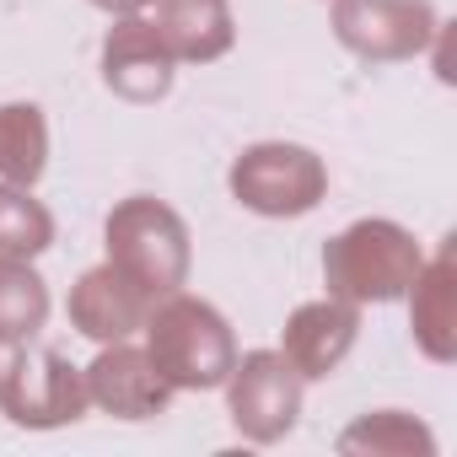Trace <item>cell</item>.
I'll list each match as a JSON object with an SVG mask.
<instances>
[{"mask_svg": "<svg viewBox=\"0 0 457 457\" xmlns=\"http://www.w3.org/2000/svg\"><path fill=\"white\" fill-rule=\"evenodd\" d=\"M145 355L151 366L167 377L172 393H210L232 377L237 366V339H232V323H226L210 302L199 296H162L145 318Z\"/></svg>", "mask_w": 457, "mask_h": 457, "instance_id": "obj_1", "label": "cell"}, {"mask_svg": "<svg viewBox=\"0 0 457 457\" xmlns=\"http://www.w3.org/2000/svg\"><path fill=\"white\" fill-rule=\"evenodd\" d=\"M420 264H425V253H420L414 232H403L398 220H355L323 248L328 296H339L350 307L398 302L414 286Z\"/></svg>", "mask_w": 457, "mask_h": 457, "instance_id": "obj_2", "label": "cell"}, {"mask_svg": "<svg viewBox=\"0 0 457 457\" xmlns=\"http://www.w3.org/2000/svg\"><path fill=\"white\" fill-rule=\"evenodd\" d=\"M108 264L124 270L140 291H151L156 302L183 291L194 248H188V226L172 204L151 199V194H129L108 210Z\"/></svg>", "mask_w": 457, "mask_h": 457, "instance_id": "obj_3", "label": "cell"}, {"mask_svg": "<svg viewBox=\"0 0 457 457\" xmlns=\"http://www.w3.org/2000/svg\"><path fill=\"white\" fill-rule=\"evenodd\" d=\"M226 183H232V194H237L243 210L286 220V215H307V210L323 204V194H328V167H323V156L307 151V145L259 140V145H248V151L232 162V178H226Z\"/></svg>", "mask_w": 457, "mask_h": 457, "instance_id": "obj_4", "label": "cell"}, {"mask_svg": "<svg viewBox=\"0 0 457 457\" xmlns=\"http://www.w3.org/2000/svg\"><path fill=\"white\" fill-rule=\"evenodd\" d=\"M226 387V409H232V425L259 441V446H275L296 430L302 420V371L280 355V350H253V355H237L232 377L220 382Z\"/></svg>", "mask_w": 457, "mask_h": 457, "instance_id": "obj_5", "label": "cell"}, {"mask_svg": "<svg viewBox=\"0 0 457 457\" xmlns=\"http://www.w3.org/2000/svg\"><path fill=\"white\" fill-rule=\"evenodd\" d=\"M334 33L361 60H414L441 38L430 0H334Z\"/></svg>", "mask_w": 457, "mask_h": 457, "instance_id": "obj_6", "label": "cell"}, {"mask_svg": "<svg viewBox=\"0 0 457 457\" xmlns=\"http://www.w3.org/2000/svg\"><path fill=\"white\" fill-rule=\"evenodd\" d=\"M87 371L71 366L65 355L44 350V355H22L12 382L0 387V409L22 430H54L87 414Z\"/></svg>", "mask_w": 457, "mask_h": 457, "instance_id": "obj_7", "label": "cell"}, {"mask_svg": "<svg viewBox=\"0 0 457 457\" xmlns=\"http://www.w3.org/2000/svg\"><path fill=\"white\" fill-rule=\"evenodd\" d=\"M87 398L113 420H156L172 403V387L145 350L119 339V345H103V355L87 366Z\"/></svg>", "mask_w": 457, "mask_h": 457, "instance_id": "obj_8", "label": "cell"}, {"mask_svg": "<svg viewBox=\"0 0 457 457\" xmlns=\"http://www.w3.org/2000/svg\"><path fill=\"white\" fill-rule=\"evenodd\" d=\"M172 54L167 44L156 38V28L135 12V17H119V28L103 38V81L113 97L124 103H156L172 92Z\"/></svg>", "mask_w": 457, "mask_h": 457, "instance_id": "obj_9", "label": "cell"}, {"mask_svg": "<svg viewBox=\"0 0 457 457\" xmlns=\"http://www.w3.org/2000/svg\"><path fill=\"white\" fill-rule=\"evenodd\" d=\"M151 307H156V296L140 291V286H135L124 270H113V264L87 270V275L76 280V291H71V323H76L87 339H97V345H119V339L140 334L145 318H151Z\"/></svg>", "mask_w": 457, "mask_h": 457, "instance_id": "obj_10", "label": "cell"}, {"mask_svg": "<svg viewBox=\"0 0 457 457\" xmlns=\"http://www.w3.org/2000/svg\"><path fill=\"white\" fill-rule=\"evenodd\" d=\"M355 334H361V307L323 296V302H307L291 312L280 355L302 371V382H318V377H334V366L355 350Z\"/></svg>", "mask_w": 457, "mask_h": 457, "instance_id": "obj_11", "label": "cell"}, {"mask_svg": "<svg viewBox=\"0 0 457 457\" xmlns=\"http://www.w3.org/2000/svg\"><path fill=\"white\" fill-rule=\"evenodd\" d=\"M151 28L178 65H210L237 44V22L226 0H156Z\"/></svg>", "mask_w": 457, "mask_h": 457, "instance_id": "obj_12", "label": "cell"}, {"mask_svg": "<svg viewBox=\"0 0 457 457\" xmlns=\"http://www.w3.org/2000/svg\"><path fill=\"white\" fill-rule=\"evenodd\" d=\"M409 296V328H414V345L430 355V361H452L457 355V275H452V243L436 248V259L420 264L414 286L403 291Z\"/></svg>", "mask_w": 457, "mask_h": 457, "instance_id": "obj_13", "label": "cell"}, {"mask_svg": "<svg viewBox=\"0 0 457 457\" xmlns=\"http://www.w3.org/2000/svg\"><path fill=\"white\" fill-rule=\"evenodd\" d=\"M49 167V124L38 103H6L0 108V178L33 188Z\"/></svg>", "mask_w": 457, "mask_h": 457, "instance_id": "obj_14", "label": "cell"}, {"mask_svg": "<svg viewBox=\"0 0 457 457\" xmlns=\"http://www.w3.org/2000/svg\"><path fill=\"white\" fill-rule=\"evenodd\" d=\"M339 452H371V457H430L436 452V436L403 414V409H377V414H361L345 436H339Z\"/></svg>", "mask_w": 457, "mask_h": 457, "instance_id": "obj_15", "label": "cell"}, {"mask_svg": "<svg viewBox=\"0 0 457 457\" xmlns=\"http://www.w3.org/2000/svg\"><path fill=\"white\" fill-rule=\"evenodd\" d=\"M49 323V286L28 259L0 253V334L33 339Z\"/></svg>", "mask_w": 457, "mask_h": 457, "instance_id": "obj_16", "label": "cell"}, {"mask_svg": "<svg viewBox=\"0 0 457 457\" xmlns=\"http://www.w3.org/2000/svg\"><path fill=\"white\" fill-rule=\"evenodd\" d=\"M54 243V215L33 199L22 183H0V253L12 259H38Z\"/></svg>", "mask_w": 457, "mask_h": 457, "instance_id": "obj_17", "label": "cell"}, {"mask_svg": "<svg viewBox=\"0 0 457 457\" xmlns=\"http://www.w3.org/2000/svg\"><path fill=\"white\" fill-rule=\"evenodd\" d=\"M28 355V339H12V334H0V387L12 382V371H17V361Z\"/></svg>", "mask_w": 457, "mask_h": 457, "instance_id": "obj_18", "label": "cell"}, {"mask_svg": "<svg viewBox=\"0 0 457 457\" xmlns=\"http://www.w3.org/2000/svg\"><path fill=\"white\" fill-rule=\"evenodd\" d=\"M97 12H108V17H135V12H145V6H156V0H92Z\"/></svg>", "mask_w": 457, "mask_h": 457, "instance_id": "obj_19", "label": "cell"}]
</instances>
